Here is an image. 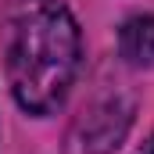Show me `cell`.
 Returning a JSON list of instances; mask_svg holds the SVG:
<instances>
[{
	"mask_svg": "<svg viewBox=\"0 0 154 154\" xmlns=\"http://www.w3.org/2000/svg\"><path fill=\"white\" fill-rule=\"evenodd\" d=\"M133 125V100L125 93H100L75 115L65 147L68 154H111Z\"/></svg>",
	"mask_w": 154,
	"mask_h": 154,
	"instance_id": "obj_2",
	"label": "cell"
},
{
	"mask_svg": "<svg viewBox=\"0 0 154 154\" xmlns=\"http://www.w3.org/2000/svg\"><path fill=\"white\" fill-rule=\"evenodd\" d=\"M140 154H154V133H151V136H147V143L140 147Z\"/></svg>",
	"mask_w": 154,
	"mask_h": 154,
	"instance_id": "obj_4",
	"label": "cell"
},
{
	"mask_svg": "<svg viewBox=\"0 0 154 154\" xmlns=\"http://www.w3.org/2000/svg\"><path fill=\"white\" fill-rule=\"evenodd\" d=\"M4 72L22 111L50 115L65 104L82 57L72 11L61 0H14L0 25Z\"/></svg>",
	"mask_w": 154,
	"mask_h": 154,
	"instance_id": "obj_1",
	"label": "cell"
},
{
	"mask_svg": "<svg viewBox=\"0 0 154 154\" xmlns=\"http://www.w3.org/2000/svg\"><path fill=\"white\" fill-rule=\"evenodd\" d=\"M118 54L133 68H154V14H136L118 29Z\"/></svg>",
	"mask_w": 154,
	"mask_h": 154,
	"instance_id": "obj_3",
	"label": "cell"
}]
</instances>
